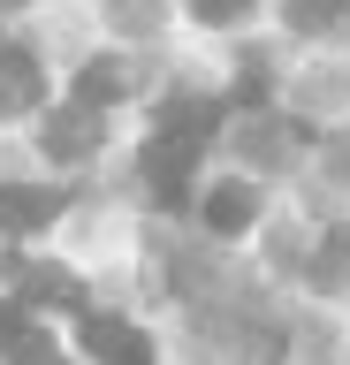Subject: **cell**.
I'll list each match as a JSON object with an SVG mask.
<instances>
[{
  "label": "cell",
  "mask_w": 350,
  "mask_h": 365,
  "mask_svg": "<svg viewBox=\"0 0 350 365\" xmlns=\"http://www.w3.org/2000/svg\"><path fill=\"white\" fill-rule=\"evenodd\" d=\"M122 91H130V68L122 61H92L84 76H76V99H84V107H107V99H122Z\"/></svg>",
  "instance_id": "9c48e42d"
},
{
  "label": "cell",
  "mask_w": 350,
  "mask_h": 365,
  "mask_svg": "<svg viewBox=\"0 0 350 365\" xmlns=\"http://www.w3.org/2000/svg\"><path fill=\"white\" fill-rule=\"evenodd\" d=\"M190 160H198V145L190 137H153L145 145V182L160 190V205H183V190H190Z\"/></svg>",
  "instance_id": "6da1fadb"
},
{
  "label": "cell",
  "mask_w": 350,
  "mask_h": 365,
  "mask_svg": "<svg viewBox=\"0 0 350 365\" xmlns=\"http://www.w3.org/2000/svg\"><path fill=\"white\" fill-rule=\"evenodd\" d=\"M343 23H350V0H289V31L327 38V31H343Z\"/></svg>",
  "instance_id": "ba28073f"
},
{
  "label": "cell",
  "mask_w": 350,
  "mask_h": 365,
  "mask_svg": "<svg viewBox=\"0 0 350 365\" xmlns=\"http://www.w3.org/2000/svg\"><path fill=\"white\" fill-rule=\"evenodd\" d=\"M53 221V198H38V190H0V228H38Z\"/></svg>",
  "instance_id": "8fae6325"
},
{
  "label": "cell",
  "mask_w": 350,
  "mask_h": 365,
  "mask_svg": "<svg viewBox=\"0 0 350 365\" xmlns=\"http://www.w3.org/2000/svg\"><path fill=\"white\" fill-rule=\"evenodd\" d=\"M38 107V68H31L24 46H0V114Z\"/></svg>",
  "instance_id": "5b68a950"
},
{
  "label": "cell",
  "mask_w": 350,
  "mask_h": 365,
  "mask_svg": "<svg viewBox=\"0 0 350 365\" xmlns=\"http://www.w3.org/2000/svg\"><path fill=\"white\" fill-rule=\"evenodd\" d=\"M0 350H8V365H61V350L31 327V304H8L0 312Z\"/></svg>",
  "instance_id": "3957f363"
},
{
  "label": "cell",
  "mask_w": 350,
  "mask_h": 365,
  "mask_svg": "<svg viewBox=\"0 0 350 365\" xmlns=\"http://www.w3.org/2000/svg\"><path fill=\"white\" fill-rule=\"evenodd\" d=\"M343 267H350V228H335V236H327V259H320V282H335Z\"/></svg>",
  "instance_id": "5bb4252c"
},
{
  "label": "cell",
  "mask_w": 350,
  "mask_h": 365,
  "mask_svg": "<svg viewBox=\"0 0 350 365\" xmlns=\"http://www.w3.org/2000/svg\"><path fill=\"white\" fill-rule=\"evenodd\" d=\"M213 122H221V107H213V99H183V107H168L160 130H168V137H190V145H206Z\"/></svg>",
  "instance_id": "30bf717a"
},
{
  "label": "cell",
  "mask_w": 350,
  "mask_h": 365,
  "mask_svg": "<svg viewBox=\"0 0 350 365\" xmlns=\"http://www.w3.org/2000/svg\"><path fill=\"white\" fill-rule=\"evenodd\" d=\"M190 8H198V23H236L252 0H190Z\"/></svg>",
  "instance_id": "9a60e30c"
},
{
  "label": "cell",
  "mask_w": 350,
  "mask_h": 365,
  "mask_svg": "<svg viewBox=\"0 0 350 365\" xmlns=\"http://www.w3.org/2000/svg\"><path fill=\"white\" fill-rule=\"evenodd\" d=\"M92 145H99V122H92L84 99H76L69 114H53V122H46V153H53V160H92Z\"/></svg>",
  "instance_id": "277c9868"
},
{
  "label": "cell",
  "mask_w": 350,
  "mask_h": 365,
  "mask_svg": "<svg viewBox=\"0 0 350 365\" xmlns=\"http://www.w3.org/2000/svg\"><path fill=\"white\" fill-rule=\"evenodd\" d=\"M244 153H252L259 168L289 160V122H252V130H244Z\"/></svg>",
  "instance_id": "7c38bea8"
},
{
  "label": "cell",
  "mask_w": 350,
  "mask_h": 365,
  "mask_svg": "<svg viewBox=\"0 0 350 365\" xmlns=\"http://www.w3.org/2000/svg\"><path fill=\"white\" fill-rule=\"evenodd\" d=\"M252 213H259V198L244 190V182H221L206 198V228H221V236H236V228H252Z\"/></svg>",
  "instance_id": "8992f818"
},
{
  "label": "cell",
  "mask_w": 350,
  "mask_h": 365,
  "mask_svg": "<svg viewBox=\"0 0 350 365\" xmlns=\"http://www.w3.org/2000/svg\"><path fill=\"white\" fill-rule=\"evenodd\" d=\"M24 297H31V304H76L84 282H76L69 267H24Z\"/></svg>",
  "instance_id": "52a82bcc"
},
{
  "label": "cell",
  "mask_w": 350,
  "mask_h": 365,
  "mask_svg": "<svg viewBox=\"0 0 350 365\" xmlns=\"http://www.w3.org/2000/svg\"><path fill=\"white\" fill-rule=\"evenodd\" d=\"M84 350H92L99 365H153V342H145L138 327L107 319V312H92V319H84Z\"/></svg>",
  "instance_id": "7a4b0ae2"
},
{
  "label": "cell",
  "mask_w": 350,
  "mask_h": 365,
  "mask_svg": "<svg viewBox=\"0 0 350 365\" xmlns=\"http://www.w3.org/2000/svg\"><path fill=\"white\" fill-rule=\"evenodd\" d=\"M115 8V23H138V31H153V16H160V0H107Z\"/></svg>",
  "instance_id": "4fadbf2b"
}]
</instances>
